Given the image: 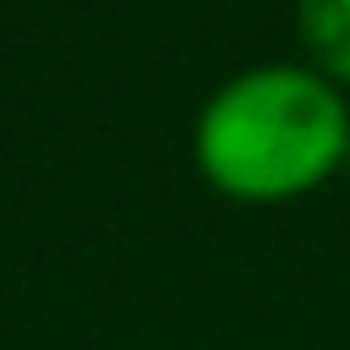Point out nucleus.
Here are the masks:
<instances>
[{"label":"nucleus","mask_w":350,"mask_h":350,"mask_svg":"<svg viewBox=\"0 0 350 350\" xmlns=\"http://www.w3.org/2000/svg\"><path fill=\"white\" fill-rule=\"evenodd\" d=\"M350 104L306 60H268L224 77L197 120V175L230 202H295L345 170Z\"/></svg>","instance_id":"1"},{"label":"nucleus","mask_w":350,"mask_h":350,"mask_svg":"<svg viewBox=\"0 0 350 350\" xmlns=\"http://www.w3.org/2000/svg\"><path fill=\"white\" fill-rule=\"evenodd\" d=\"M295 33L306 66L339 93L350 88V0H295Z\"/></svg>","instance_id":"2"},{"label":"nucleus","mask_w":350,"mask_h":350,"mask_svg":"<svg viewBox=\"0 0 350 350\" xmlns=\"http://www.w3.org/2000/svg\"><path fill=\"white\" fill-rule=\"evenodd\" d=\"M345 170H350V153H345Z\"/></svg>","instance_id":"3"}]
</instances>
